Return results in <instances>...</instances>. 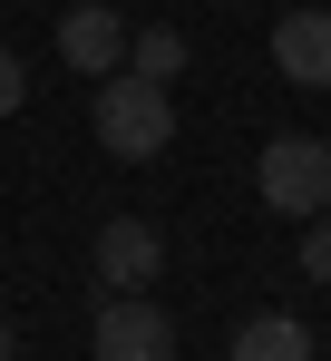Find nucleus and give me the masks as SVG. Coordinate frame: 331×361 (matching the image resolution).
<instances>
[{"label": "nucleus", "mask_w": 331, "mask_h": 361, "mask_svg": "<svg viewBox=\"0 0 331 361\" xmlns=\"http://www.w3.org/2000/svg\"><path fill=\"white\" fill-rule=\"evenodd\" d=\"M88 127H98V147H108V157L146 166V157H166V137H175V98H166V78L108 68V78H98V108H88Z\"/></svg>", "instance_id": "f257e3e1"}, {"label": "nucleus", "mask_w": 331, "mask_h": 361, "mask_svg": "<svg viewBox=\"0 0 331 361\" xmlns=\"http://www.w3.org/2000/svg\"><path fill=\"white\" fill-rule=\"evenodd\" d=\"M254 195L273 205V215H331V147L322 137H273L263 157H254Z\"/></svg>", "instance_id": "f03ea898"}, {"label": "nucleus", "mask_w": 331, "mask_h": 361, "mask_svg": "<svg viewBox=\"0 0 331 361\" xmlns=\"http://www.w3.org/2000/svg\"><path fill=\"white\" fill-rule=\"evenodd\" d=\"M88 352L98 361H175V322H166V302H146V293H108Z\"/></svg>", "instance_id": "7ed1b4c3"}, {"label": "nucleus", "mask_w": 331, "mask_h": 361, "mask_svg": "<svg viewBox=\"0 0 331 361\" xmlns=\"http://www.w3.org/2000/svg\"><path fill=\"white\" fill-rule=\"evenodd\" d=\"M88 264H98V283H108V293H146V283L166 274V235L146 225V215H108Z\"/></svg>", "instance_id": "20e7f679"}, {"label": "nucleus", "mask_w": 331, "mask_h": 361, "mask_svg": "<svg viewBox=\"0 0 331 361\" xmlns=\"http://www.w3.org/2000/svg\"><path fill=\"white\" fill-rule=\"evenodd\" d=\"M58 59L78 68V78H108V68L127 59V20H117L108 0H78V10L58 20Z\"/></svg>", "instance_id": "39448f33"}, {"label": "nucleus", "mask_w": 331, "mask_h": 361, "mask_svg": "<svg viewBox=\"0 0 331 361\" xmlns=\"http://www.w3.org/2000/svg\"><path fill=\"white\" fill-rule=\"evenodd\" d=\"M273 68L292 88H331V10H282L273 20Z\"/></svg>", "instance_id": "423d86ee"}, {"label": "nucleus", "mask_w": 331, "mask_h": 361, "mask_svg": "<svg viewBox=\"0 0 331 361\" xmlns=\"http://www.w3.org/2000/svg\"><path fill=\"white\" fill-rule=\"evenodd\" d=\"M224 361H312V332L292 312H254V322H234V352Z\"/></svg>", "instance_id": "0eeeda50"}, {"label": "nucleus", "mask_w": 331, "mask_h": 361, "mask_svg": "<svg viewBox=\"0 0 331 361\" xmlns=\"http://www.w3.org/2000/svg\"><path fill=\"white\" fill-rule=\"evenodd\" d=\"M127 68H137V78H166V88H175V68H185V30H127Z\"/></svg>", "instance_id": "6e6552de"}, {"label": "nucleus", "mask_w": 331, "mask_h": 361, "mask_svg": "<svg viewBox=\"0 0 331 361\" xmlns=\"http://www.w3.org/2000/svg\"><path fill=\"white\" fill-rule=\"evenodd\" d=\"M302 274L331 283V215H302Z\"/></svg>", "instance_id": "1a4fd4ad"}, {"label": "nucleus", "mask_w": 331, "mask_h": 361, "mask_svg": "<svg viewBox=\"0 0 331 361\" xmlns=\"http://www.w3.org/2000/svg\"><path fill=\"white\" fill-rule=\"evenodd\" d=\"M20 98H30V68H20V49H0V118H10Z\"/></svg>", "instance_id": "9d476101"}, {"label": "nucleus", "mask_w": 331, "mask_h": 361, "mask_svg": "<svg viewBox=\"0 0 331 361\" xmlns=\"http://www.w3.org/2000/svg\"><path fill=\"white\" fill-rule=\"evenodd\" d=\"M10 352H20V342H10V312H0V361H10Z\"/></svg>", "instance_id": "9b49d317"}]
</instances>
